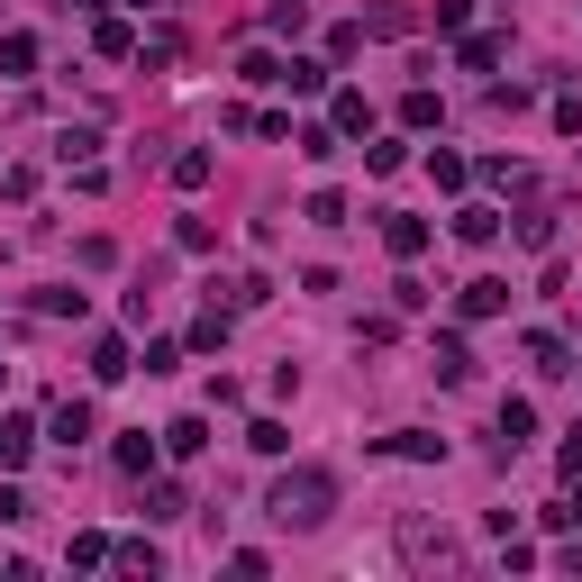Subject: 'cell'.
I'll use <instances>...</instances> for the list:
<instances>
[{"label": "cell", "mask_w": 582, "mask_h": 582, "mask_svg": "<svg viewBox=\"0 0 582 582\" xmlns=\"http://www.w3.org/2000/svg\"><path fill=\"white\" fill-rule=\"evenodd\" d=\"M200 446H210V428H200V419H173L164 428V455H200Z\"/></svg>", "instance_id": "cell-11"}, {"label": "cell", "mask_w": 582, "mask_h": 582, "mask_svg": "<svg viewBox=\"0 0 582 582\" xmlns=\"http://www.w3.org/2000/svg\"><path fill=\"white\" fill-rule=\"evenodd\" d=\"M264 28H273V37H300V28H310V10H300V0H273Z\"/></svg>", "instance_id": "cell-13"}, {"label": "cell", "mask_w": 582, "mask_h": 582, "mask_svg": "<svg viewBox=\"0 0 582 582\" xmlns=\"http://www.w3.org/2000/svg\"><path fill=\"white\" fill-rule=\"evenodd\" d=\"M519 246H555V210H528L519 219Z\"/></svg>", "instance_id": "cell-23"}, {"label": "cell", "mask_w": 582, "mask_h": 582, "mask_svg": "<svg viewBox=\"0 0 582 582\" xmlns=\"http://www.w3.org/2000/svg\"><path fill=\"white\" fill-rule=\"evenodd\" d=\"M310 219L319 227H346V191H310Z\"/></svg>", "instance_id": "cell-22"}, {"label": "cell", "mask_w": 582, "mask_h": 582, "mask_svg": "<svg viewBox=\"0 0 582 582\" xmlns=\"http://www.w3.org/2000/svg\"><path fill=\"white\" fill-rule=\"evenodd\" d=\"M283 528H327V510H337V473H319V465H292L283 483H273V500H264Z\"/></svg>", "instance_id": "cell-1"}, {"label": "cell", "mask_w": 582, "mask_h": 582, "mask_svg": "<svg viewBox=\"0 0 582 582\" xmlns=\"http://www.w3.org/2000/svg\"><path fill=\"white\" fill-rule=\"evenodd\" d=\"M46 428H55V446H83L91 437V400H55V419H46Z\"/></svg>", "instance_id": "cell-4"}, {"label": "cell", "mask_w": 582, "mask_h": 582, "mask_svg": "<svg viewBox=\"0 0 582 582\" xmlns=\"http://www.w3.org/2000/svg\"><path fill=\"white\" fill-rule=\"evenodd\" d=\"M455 237H465V246H492L500 219H492V210H455Z\"/></svg>", "instance_id": "cell-9"}, {"label": "cell", "mask_w": 582, "mask_h": 582, "mask_svg": "<svg viewBox=\"0 0 582 582\" xmlns=\"http://www.w3.org/2000/svg\"><path fill=\"white\" fill-rule=\"evenodd\" d=\"M500 310H510V283H492V273L465 283V319H500Z\"/></svg>", "instance_id": "cell-5"}, {"label": "cell", "mask_w": 582, "mask_h": 582, "mask_svg": "<svg viewBox=\"0 0 582 582\" xmlns=\"http://www.w3.org/2000/svg\"><path fill=\"white\" fill-rule=\"evenodd\" d=\"M383 455H410V465H428V455H446V446L419 437V428H400V437H383Z\"/></svg>", "instance_id": "cell-12"}, {"label": "cell", "mask_w": 582, "mask_h": 582, "mask_svg": "<svg viewBox=\"0 0 582 582\" xmlns=\"http://www.w3.org/2000/svg\"><path fill=\"white\" fill-rule=\"evenodd\" d=\"M528 364H537V373H573V356H565L555 327H528Z\"/></svg>", "instance_id": "cell-3"}, {"label": "cell", "mask_w": 582, "mask_h": 582, "mask_svg": "<svg viewBox=\"0 0 582 582\" xmlns=\"http://www.w3.org/2000/svg\"><path fill=\"white\" fill-rule=\"evenodd\" d=\"M191 346H200V356H219V346H227V310L200 319V327H191Z\"/></svg>", "instance_id": "cell-21"}, {"label": "cell", "mask_w": 582, "mask_h": 582, "mask_svg": "<svg viewBox=\"0 0 582 582\" xmlns=\"http://www.w3.org/2000/svg\"><path fill=\"white\" fill-rule=\"evenodd\" d=\"M146 519H183V483H156V492H146Z\"/></svg>", "instance_id": "cell-20"}, {"label": "cell", "mask_w": 582, "mask_h": 582, "mask_svg": "<svg viewBox=\"0 0 582 582\" xmlns=\"http://www.w3.org/2000/svg\"><path fill=\"white\" fill-rule=\"evenodd\" d=\"M337 128H346V137H364V128H373V110H364V91H337Z\"/></svg>", "instance_id": "cell-15"}, {"label": "cell", "mask_w": 582, "mask_h": 582, "mask_svg": "<svg viewBox=\"0 0 582 582\" xmlns=\"http://www.w3.org/2000/svg\"><path fill=\"white\" fill-rule=\"evenodd\" d=\"M528 428H537V410H528V400H500V446H519Z\"/></svg>", "instance_id": "cell-14"}, {"label": "cell", "mask_w": 582, "mask_h": 582, "mask_svg": "<svg viewBox=\"0 0 582 582\" xmlns=\"http://www.w3.org/2000/svg\"><path fill=\"white\" fill-rule=\"evenodd\" d=\"M91 373H100V383H119V373H128V346H119V337H91Z\"/></svg>", "instance_id": "cell-8"}, {"label": "cell", "mask_w": 582, "mask_h": 582, "mask_svg": "<svg viewBox=\"0 0 582 582\" xmlns=\"http://www.w3.org/2000/svg\"><path fill=\"white\" fill-rule=\"evenodd\" d=\"M500 55H510V37H465V73H492Z\"/></svg>", "instance_id": "cell-10"}, {"label": "cell", "mask_w": 582, "mask_h": 582, "mask_svg": "<svg viewBox=\"0 0 582 582\" xmlns=\"http://www.w3.org/2000/svg\"><path fill=\"white\" fill-rule=\"evenodd\" d=\"M28 437H37L28 419H0V465H18V455H28Z\"/></svg>", "instance_id": "cell-18"}, {"label": "cell", "mask_w": 582, "mask_h": 582, "mask_svg": "<svg viewBox=\"0 0 582 582\" xmlns=\"http://www.w3.org/2000/svg\"><path fill=\"white\" fill-rule=\"evenodd\" d=\"M173 183L200 191V183H210V156H200V146H191V156H173Z\"/></svg>", "instance_id": "cell-19"}, {"label": "cell", "mask_w": 582, "mask_h": 582, "mask_svg": "<svg viewBox=\"0 0 582 582\" xmlns=\"http://www.w3.org/2000/svg\"><path fill=\"white\" fill-rule=\"evenodd\" d=\"M383 246H392V256H400V264H410V256H419V246H428V219H392V227H383Z\"/></svg>", "instance_id": "cell-7"}, {"label": "cell", "mask_w": 582, "mask_h": 582, "mask_svg": "<svg viewBox=\"0 0 582 582\" xmlns=\"http://www.w3.org/2000/svg\"><path fill=\"white\" fill-rule=\"evenodd\" d=\"M400 555H410V565H455V537L428 528V519H410V528H400Z\"/></svg>", "instance_id": "cell-2"}, {"label": "cell", "mask_w": 582, "mask_h": 582, "mask_svg": "<svg viewBox=\"0 0 582 582\" xmlns=\"http://www.w3.org/2000/svg\"><path fill=\"white\" fill-rule=\"evenodd\" d=\"M119 465L146 473V465H156V437H146V428H128V437H119Z\"/></svg>", "instance_id": "cell-16"}, {"label": "cell", "mask_w": 582, "mask_h": 582, "mask_svg": "<svg viewBox=\"0 0 582 582\" xmlns=\"http://www.w3.org/2000/svg\"><path fill=\"white\" fill-rule=\"evenodd\" d=\"M437 383H473V346L465 337H437Z\"/></svg>", "instance_id": "cell-6"}, {"label": "cell", "mask_w": 582, "mask_h": 582, "mask_svg": "<svg viewBox=\"0 0 582 582\" xmlns=\"http://www.w3.org/2000/svg\"><path fill=\"white\" fill-rule=\"evenodd\" d=\"M546 528H582V492H573V500H555V510H546Z\"/></svg>", "instance_id": "cell-24"}, {"label": "cell", "mask_w": 582, "mask_h": 582, "mask_svg": "<svg viewBox=\"0 0 582 582\" xmlns=\"http://www.w3.org/2000/svg\"><path fill=\"white\" fill-rule=\"evenodd\" d=\"M246 446H256V455H283L292 428H283V419H256V428H246Z\"/></svg>", "instance_id": "cell-17"}]
</instances>
